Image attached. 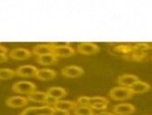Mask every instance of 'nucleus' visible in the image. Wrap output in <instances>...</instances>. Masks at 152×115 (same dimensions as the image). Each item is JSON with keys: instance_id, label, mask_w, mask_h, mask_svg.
Returning <instances> with one entry per match:
<instances>
[{"instance_id": "2eb2a0df", "label": "nucleus", "mask_w": 152, "mask_h": 115, "mask_svg": "<svg viewBox=\"0 0 152 115\" xmlns=\"http://www.w3.org/2000/svg\"><path fill=\"white\" fill-rule=\"evenodd\" d=\"M46 93L48 96H50L57 101H59L60 99H62L63 97L67 95V91L64 88H60V87H52L47 90Z\"/></svg>"}, {"instance_id": "aec40b11", "label": "nucleus", "mask_w": 152, "mask_h": 115, "mask_svg": "<svg viewBox=\"0 0 152 115\" xmlns=\"http://www.w3.org/2000/svg\"><path fill=\"white\" fill-rule=\"evenodd\" d=\"M92 113H93V109L88 106H78L74 110V114L75 115H86L92 114Z\"/></svg>"}, {"instance_id": "6e6552de", "label": "nucleus", "mask_w": 152, "mask_h": 115, "mask_svg": "<svg viewBox=\"0 0 152 115\" xmlns=\"http://www.w3.org/2000/svg\"><path fill=\"white\" fill-rule=\"evenodd\" d=\"M99 49V47L92 43H82L77 47V52L85 56L96 54Z\"/></svg>"}, {"instance_id": "4be33fe9", "label": "nucleus", "mask_w": 152, "mask_h": 115, "mask_svg": "<svg viewBox=\"0 0 152 115\" xmlns=\"http://www.w3.org/2000/svg\"><path fill=\"white\" fill-rule=\"evenodd\" d=\"M78 106H88L90 104V97L88 96H81L77 99V101H76Z\"/></svg>"}, {"instance_id": "412c9836", "label": "nucleus", "mask_w": 152, "mask_h": 115, "mask_svg": "<svg viewBox=\"0 0 152 115\" xmlns=\"http://www.w3.org/2000/svg\"><path fill=\"white\" fill-rule=\"evenodd\" d=\"M96 103H110V101L106 99L105 97H102V96H94V97H90V104L89 106Z\"/></svg>"}, {"instance_id": "5701e85b", "label": "nucleus", "mask_w": 152, "mask_h": 115, "mask_svg": "<svg viewBox=\"0 0 152 115\" xmlns=\"http://www.w3.org/2000/svg\"><path fill=\"white\" fill-rule=\"evenodd\" d=\"M93 110H105L108 105L105 103H96L90 106Z\"/></svg>"}, {"instance_id": "7ed1b4c3", "label": "nucleus", "mask_w": 152, "mask_h": 115, "mask_svg": "<svg viewBox=\"0 0 152 115\" xmlns=\"http://www.w3.org/2000/svg\"><path fill=\"white\" fill-rule=\"evenodd\" d=\"M54 107L50 106H31L24 109L19 115H51Z\"/></svg>"}, {"instance_id": "4468645a", "label": "nucleus", "mask_w": 152, "mask_h": 115, "mask_svg": "<svg viewBox=\"0 0 152 115\" xmlns=\"http://www.w3.org/2000/svg\"><path fill=\"white\" fill-rule=\"evenodd\" d=\"M54 45L55 44H38L33 48L32 54H34L35 56H37L50 54L53 51Z\"/></svg>"}, {"instance_id": "f257e3e1", "label": "nucleus", "mask_w": 152, "mask_h": 115, "mask_svg": "<svg viewBox=\"0 0 152 115\" xmlns=\"http://www.w3.org/2000/svg\"><path fill=\"white\" fill-rule=\"evenodd\" d=\"M109 95L114 101H124L131 98L134 95V93L129 88L116 87L110 91Z\"/></svg>"}, {"instance_id": "393cba45", "label": "nucleus", "mask_w": 152, "mask_h": 115, "mask_svg": "<svg viewBox=\"0 0 152 115\" xmlns=\"http://www.w3.org/2000/svg\"><path fill=\"white\" fill-rule=\"evenodd\" d=\"M8 61V56L4 55V54H0V63L2 62H5Z\"/></svg>"}, {"instance_id": "a211bd4d", "label": "nucleus", "mask_w": 152, "mask_h": 115, "mask_svg": "<svg viewBox=\"0 0 152 115\" xmlns=\"http://www.w3.org/2000/svg\"><path fill=\"white\" fill-rule=\"evenodd\" d=\"M36 61L37 63L41 65H50V64L56 63L58 61V57H57L53 53H50V54L37 56Z\"/></svg>"}, {"instance_id": "1a4fd4ad", "label": "nucleus", "mask_w": 152, "mask_h": 115, "mask_svg": "<svg viewBox=\"0 0 152 115\" xmlns=\"http://www.w3.org/2000/svg\"><path fill=\"white\" fill-rule=\"evenodd\" d=\"M38 69L32 65H23L16 69V74L20 77H32L36 76Z\"/></svg>"}, {"instance_id": "cd10ccee", "label": "nucleus", "mask_w": 152, "mask_h": 115, "mask_svg": "<svg viewBox=\"0 0 152 115\" xmlns=\"http://www.w3.org/2000/svg\"><path fill=\"white\" fill-rule=\"evenodd\" d=\"M86 115H96V114H94L93 113H92V114H86Z\"/></svg>"}, {"instance_id": "9d476101", "label": "nucleus", "mask_w": 152, "mask_h": 115, "mask_svg": "<svg viewBox=\"0 0 152 115\" xmlns=\"http://www.w3.org/2000/svg\"><path fill=\"white\" fill-rule=\"evenodd\" d=\"M5 103L10 107L20 108V107L25 106L27 104L29 103V101L27 98L22 97V96H12L6 100Z\"/></svg>"}, {"instance_id": "a878e982", "label": "nucleus", "mask_w": 152, "mask_h": 115, "mask_svg": "<svg viewBox=\"0 0 152 115\" xmlns=\"http://www.w3.org/2000/svg\"><path fill=\"white\" fill-rule=\"evenodd\" d=\"M7 52H8L7 48H5V47L0 45V54H4V55H6V54H7Z\"/></svg>"}, {"instance_id": "dca6fc26", "label": "nucleus", "mask_w": 152, "mask_h": 115, "mask_svg": "<svg viewBox=\"0 0 152 115\" xmlns=\"http://www.w3.org/2000/svg\"><path fill=\"white\" fill-rule=\"evenodd\" d=\"M78 105L75 101H62L59 100L56 104L53 106L54 108H58L61 110H65V111H70V110H75Z\"/></svg>"}, {"instance_id": "20e7f679", "label": "nucleus", "mask_w": 152, "mask_h": 115, "mask_svg": "<svg viewBox=\"0 0 152 115\" xmlns=\"http://www.w3.org/2000/svg\"><path fill=\"white\" fill-rule=\"evenodd\" d=\"M52 53L57 57H70L75 55V49L70 45H54Z\"/></svg>"}, {"instance_id": "b1692460", "label": "nucleus", "mask_w": 152, "mask_h": 115, "mask_svg": "<svg viewBox=\"0 0 152 115\" xmlns=\"http://www.w3.org/2000/svg\"><path fill=\"white\" fill-rule=\"evenodd\" d=\"M51 115H70V111H65V110H61L58 108H54Z\"/></svg>"}, {"instance_id": "6ab92c4d", "label": "nucleus", "mask_w": 152, "mask_h": 115, "mask_svg": "<svg viewBox=\"0 0 152 115\" xmlns=\"http://www.w3.org/2000/svg\"><path fill=\"white\" fill-rule=\"evenodd\" d=\"M16 71L11 69H0V80H9L15 76Z\"/></svg>"}, {"instance_id": "9b49d317", "label": "nucleus", "mask_w": 152, "mask_h": 115, "mask_svg": "<svg viewBox=\"0 0 152 115\" xmlns=\"http://www.w3.org/2000/svg\"><path fill=\"white\" fill-rule=\"evenodd\" d=\"M57 75H58V73L53 69H38L36 74V77L41 81H50L56 78Z\"/></svg>"}, {"instance_id": "423d86ee", "label": "nucleus", "mask_w": 152, "mask_h": 115, "mask_svg": "<svg viewBox=\"0 0 152 115\" xmlns=\"http://www.w3.org/2000/svg\"><path fill=\"white\" fill-rule=\"evenodd\" d=\"M84 70L78 66H75V65H70V66H66L64 69H62L61 74L67 77V78H76V77H79L82 74H83Z\"/></svg>"}, {"instance_id": "f3484780", "label": "nucleus", "mask_w": 152, "mask_h": 115, "mask_svg": "<svg viewBox=\"0 0 152 115\" xmlns=\"http://www.w3.org/2000/svg\"><path fill=\"white\" fill-rule=\"evenodd\" d=\"M48 95L46 93L39 92V91H34L27 95V99L29 101L32 102H37V103H45Z\"/></svg>"}, {"instance_id": "ddd939ff", "label": "nucleus", "mask_w": 152, "mask_h": 115, "mask_svg": "<svg viewBox=\"0 0 152 115\" xmlns=\"http://www.w3.org/2000/svg\"><path fill=\"white\" fill-rule=\"evenodd\" d=\"M129 88H130V90L133 92L134 94H138V93H143L150 91L151 87L148 82H145V81L139 80L137 82H135Z\"/></svg>"}, {"instance_id": "bb28decb", "label": "nucleus", "mask_w": 152, "mask_h": 115, "mask_svg": "<svg viewBox=\"0 0 152 115\" xmlns=\"http://www.w3.org/2000/svg\"><path fill=\"white\" fill-rule=\"evenodd\" d=\"M96 115H116L114 113H110V112H101L98 113Z\"/></svg>"}, {"instance_id": "0eeeda50", "label": "nucleus", "mask_w": 152, "mask_h": 115, "mask_svg": "<svg viewBox=\"0 0 152 115\" xmlns=\"http://www.w3.org/2000/svg\"><path fill=\"white\" fill-rule=\"evenodd\" d=\"M31 55H32V53L30 50L23 48H17L9 52V56L13 60H17V61L26 60V59L31 57Z\"/></svg>"}, {"instance_id": "39448f33", "label": "nucleus", "mask_w": 152, "mask_h": 115, "mask_svg": "<svg viewBox=\"0 0 152 115\" xmlns=\"http://www.w3.org/2000/svg\"><path fill=\"white\" fill-rule=\"evenodd\" d=\"M113 113L117 115H130L136 111V106L129 103L117 104L113 106Z\"/></svg>"}, {"instance_id": "f03ea898", "label": "nucleus", "mask_w": 152, "mask_h": 115, "mask_svg": "<svg viewBox=\"0 0 152 115\" xmlns=\"http://www.w3.org/2000/svg\"><path fill=\"white\" fill-rule=\"evenodd\" d=\"M12 90L18 93L22 94H29L31 93L34 92L37 89V86L33 82L26 81H17L12 85Z\"/></svg>"}, {"instance_id": "f8f14e48", "label": "nucleus", "mask_w": 152, "mask_h": 115, "mask_svg": "<svg viewBox=\"0 0 152 115\" xmlns=\"http://www.w3.org/2000/svg\"><path fill=\"white\" fill-rule=\"evenodd\" d=\"M137 81H139L138 76H137L135 74H122L117 79V82L122 87H125V88H130L135 82H137Z\"/></svg>"}]
</instances>
